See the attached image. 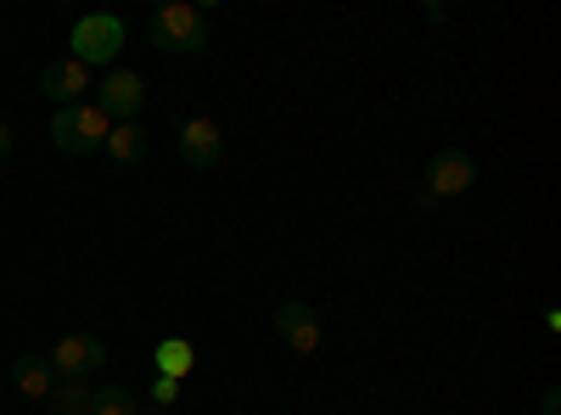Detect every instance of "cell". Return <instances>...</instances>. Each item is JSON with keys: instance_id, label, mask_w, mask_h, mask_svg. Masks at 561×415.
I'll list each match as a JSON object with an SVG mask.
<instances>
[{"instance_id": "6da1fadb", "label": "cell", "mask_w": 561, "mask_h": 415, "mask_svg": "<svg viewBox=\"0 0 561 415\" xmlns=\"http://www.w3.org/2000/svg\"><path fill=\"white\" fill-rule=\"evenodd\" d=\"M152 45L158 51H174V57H197L208 45V12L203 7H185V0H169V7L152 12Z\"/></svg>"}, {"instance_id": "7a4b0ae2", "label": "cell", "mask_w": 561, "mask_h": 415, "mask_svg": "<svg viewBox=\"0 0 561 415\" xmlns=\"http://www.w3.org/2000/svg\"><path fill=\"white\" fill-rule=\"evenodd\" d=\"M68 45H73V62H79V68H107V62L124 51V18H113V12H84V18L73 23Z\"/></svg>"}, {"instance_id": "3957f363", "label": "cell", "mask_w": 561, "mask_h": 415, "mask_svg": "<svg viewBox=\"0 0 561 415\" xmlns=\"http://www.w3.org/2000/svg\"><path fill=\"white\" fill-rule=\"evenodd\" d=\"M107 118L96 113V102H73V107H57L51 113V141L73 158H90V152H102L107 147Z\"/></svg>"}, {"instance_id": "277c9868", "label": "cell", "mask_w": 561, "mask_h": 415, "mask_svg": "<svg viewBox=\"0 0 561 415\" xmlns=\"http://www.w3.org/2000/svg\"><path fill=\"white\" fill-rule=\"evenodd\" d=\"M478 186V158L472 152H438L427 163V192H421V208L433 203H449V197H466Z\"/></svg>"}, {"instance_id": "5b68a950", "label": "cell", "mask_w": 561, "mask_h": 415, "mask_svg": "<svg viewBox=\"0 0 561 415\" xmlns=\"http://www.w3.org/2000/svg\"><path fill=\"white\" fill-rule=\"evenodd\" d=\"M140 107H147V84H140V73L113 68V73L102 79V90H96V113H102L107 124H135Z\"/></svg>"}, {"instance_id": "8992f818", "label": "cell", "mask_w": 561, "mask_h": 415, "mask_svg": "<svg viewBox=\"0 0 561 415\" xmlns=\"http://www.w3.org/2000/svg\"><path fill=\"white\" fill-rule=\"evenodd\" d=\"M45 359H51V371H57V377H79V382H90V377H96L102 365H107V343H102V337H90V332H68Z\"/></svg>"}, {"instance_id": "52a82bcc", "label": "cell", "mask_w": 561, "mask_h": 415, "mask_svg": "<svg viewBox=\"0 0 561 415\" xmlns=\"http://www.w3.org/2000/svg\"><path fill=\"white\" fill-rule=\"evenodd\" d=\"M275 337L287 343L298 359H309L314 348H320V314L309 309V303H298V298H287L275 309Z\"/></svg>"}, {"instance_id": "ba28073f", "label": "cell", "mask_w": 561, "mask_h": 415, "mask_svg": "<svg viewBox=\"0 0 561 415\" xmlns=\"http://www.w3.org/2000/svg\"><path fill=\"white\" fill-rule=\"evenodd\" d=\"M174 141H180L185 169H214V163L225 158V135H219V124H214V118H185Z\"/></svg>"}, {"instance_id": "9c48e42d", "label": "cell", "mask_w": 561, "mask_h": 415, "mask_svg": "<svg viewBox=\"0 0 561 415\" xmlns=\"http://www.w3.org/2000/svg\"><path fill=\"white\" fill-rule=\"evenodd\" d=\"M39 90H45L57 107H73V102H84V90H90V68H79L73 57H68V62H51V68L39 73Z\"/></svg>"}, {"instance_id": "30bf717a", "label": "cell", "mask_w": 561, "mask_h": 415, "mask_svg": "<svg viewBox=\"0 0 561 415\" xmlns=\"http://www.w3.org/2000/svg\"><path fill=\"white\" fill-rule=\"evenodd\" d=\"M12 388H18L23 399H51V388H57L51 359H45V354H18V359H12Z\"/></svg>"}, {"instance_id": "8fae6325", "label": "cell", "mask_w": 561, "mask_h": 415, "mask_svg": "<svg viewBox=\"0 0 561 415\" xmlns=\"http://www.w3.org/2000/svg\"><path fill=\"white\" fill-rule=\"evenodd\" d=\"M102 152H107L113 163H140V158H147V129H140V124H113Z\"/></svg>"}, {"instance_id": "7c38bea8", "label": "cell", "mask_w": 561, "mask_h": 415, "mask_svg": "<svg viewBox=\"0 0 561 415\" xmlns=\"http://www.w3.org/2000/svg\"><path fill=\"white\" fill-rule=\"evenodd\" d=\"M152 359H158V377H192V365H197V348L185 343V337H163L158 348H152Z\"/></svg>"}, {"instance_id": "4fadbf2b", "label": "cell", "mask_w": 561, "mask_h": 415, "mask_svg": "<svg viewBox=\"0 0 561 415\" xmlns=\"http://www.w3.org/2000/svg\"><path fill=\"white\" fill-rule=\"evenodd\" d=\"M90 382H79V377H57V388H51V415H90Z\"/></svg>"}, {"instance_id": "5bb4252c", "label": "cell", "mask_w": 561, "mask_h": 415, "mask_svg": "<svg viewBox=\"0 0 561 415\" xmlns=\"http://www.w3.org/2000/svg\"><path fill=\"white\" fill-rule=\"evenodd\" d=\"M135 393L129 388H96L90 393V415H135Z\"/></svg>"}, {"instance_id": "9a60e30c", "label": "cell", "mask_w": 561, "mask_h": 415, "mask_svg": "<svg viewBox=\"0 0 561 415\" xmlns=\"http://www.w3.org/2000/svg\"><path fill=\"white\" fill-rule=\"evenodd\" d=\"M174 399H180V382L174 377H158L152 382V404H174Z\"/></svg>"}, {"instance_id": "2e32d148", "label": "cell", "mask_w": 561, "mask_h": 415, "mask_svg": "<svg viewBox=\"0 0 561 415\" xmlns=\"http://www.w3.org/2000/svg\"><path fill=\"white\" fill-rule=\"evenodd\" d=\"M539 415H561V393H556V388L539 399Z\"/></svg>"}, {"instance_id": "e0dca14e", "label": "cell", "mask_w": 561, "mask_h": 415, "mask_svg": "<svg viewBox=\"0 0 561 415\" xmlns=\"http://www.w3.org/2000/svg\"><path fill=\"white\" fill-rule=\"evenodd\" d=\"M7 152H12V129L0 124V163H7Z\"/></svg>"}, {"instance_id": "ac0fdd59", "label": "cell", "mask_w": 561, "mask_h": 415, "mask_svg": "<svg viewBox=\"0 0 561 415\" xmlns=\"http://www.w3.org/2000/svg\"><path fill=\"white\" fill-rule=\"evenodd\" d=\"M135 415H169V404H147V410H135Z\"/></svg>"}]
</instances>
